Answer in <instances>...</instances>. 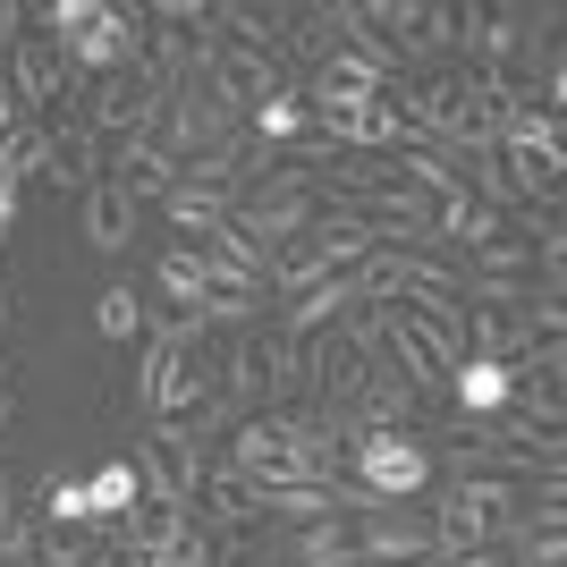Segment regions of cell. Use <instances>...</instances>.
<instances>
[{
  "instance_id": "cell-14",
  "label": "cell",
  "mask_w": 567,
  "mask_h": 567,
  "mask_svg": "<svg viewBox=\"0 0 567 567\" xmlns=\"http://www.w3.org/2000/svg\"><path fill=\"white\" fill-rule=\"evenodd\" d=\"M450 399H457V415H466V424H483V415H499V406L517 399V373H508V364H492V355H466V364L450 373Z\"/></svg>"
},
{
  "instance_id": "cell-13",
  "label": "cell",
  "mask_w": 567,
  "mask_h": 567,
  "mask_svg": "<svg viewBox=\"0 0 567 567\" xmlns=\"http://www.w3.org/2000/svg\"><path fill=\"white\" fill-rule=\"evenodd\" d=\"M127 237H136V195L118 178H94L85 187V246L94 255H127Z\"/></svg>"
},
{
  "instance_id": "cell-24",
  "label": "cell",
  "mask_w": 567,
  "mask_h": 567,
  "mask_svg": "<svg viewBox=\"0 0 567 567\" xmlns=\"http://www.w3.org/2000/svg\"><path fill=\"white\" fill-rule=\"evenodd\" d=\"M43 525H51V534H85V525H94L85 483H60V474H51V483H43Z\"/></svg>"
},
{
  "instance_id": "cell-7",
  "label": "cell",
  "mask_w": 567,
  "mask_h": 567,
  "mask_svg": "<svg viewBox=\"0 0 567 567\" xmlns=\"http://www.w3.org/2000/svg\"><path fill=\"white\" fill-rule=\"evenodd\" d=\"M118 559L127 567H220V550H213V534H204L195 517L144 499L136 517H127V534H118Z\"/></svg>"
},
{
  "instance_id": "cell-9",
  "label": "cell",
  "mask_w": 567,
  "mask_h": 567,
  "mask_svg": "<svg viewBox=\"0 0 567 567\" xmlns=\"http://www.w3.org/2000/svg\"><path fill=\"white\" fill-rule=\"evenodd\" d=\"M355 567H415V559H441V550H432V517H415V508H364V517H355Z\"/></svg>"
},
{
  "instance_id": "cell-17",
  "label": "cell",
  "mask_w": 567,
  "mask_h": 567,
  "mask_svg": "<svg viewBox=\"0 0 567 567\" xmlns=\"http://www.w3.org/2000/svg\"><path fill=\"white\" fill-rule=\"evenodd\" d=\"M153 280H162V297L178 313H204L213 306V271H204V246H178V255H162L153 262Z\"/></svg>"
},
{
  "instance_id": "cell-5",
  "label": "cell",
  "mask_w": 567,
  "mask_h": 567,
  "mask_svg": "<svg viewBox=\"0 0 567 567\" xmlns=\"http://www.w3.org/2000/svg\"><path fill=\"white\" fill-rule=\"evenodd\" d=\"M127 466H136V483H144V499L153 508H178V517H195V492H204V441H195V424H153L127 450Z\"/></svg>"
},
{
  "instance_id": "cell-26",
  "label": "cell",
  "mask_w": 567,
  "mask_h": 567,
  "mask_svg": "<svg viewBox=\"0 0 567 567\" xmlns=\"http://www.w3.org/2000/svg\"><path fill=\"white\" fill-rule=\"evenodd\" d=\"M102 543H85V534H51L43 543V567H94Z\"/></svg>"
},
{
  "instance_id": "cell-11",
  "label": "cell",
  "mask_w": 567,
  "mask_h": 567,
  "mask_svg": "<svg viewBox=\"0 0 567 567\" xmlns=\"http://www.w3.org/2000/svg\"><path fill=\"white\" fill-rule=\"evenodd\" d=\"M144 34H153V25H144V9H102L76 43H60V60H69V69L118 76V69H144Z\"/></svg>"
},
{
  "instance_id": "cell-8",
  "label": "cell",
  "mask_w": 567,
  "mask_h": 567,
  "mask_svg": "<svg viewBox=\"0 0 567 567\" xmlns=\"http://www.w3.org/2000/svg\"><path fill=\"white\" fill-rule=\"evenodd\" d=\"M313 220H322V204H313L306 187H262V195H246V204H229V229L246 237L255 255H288Z\"/></svg>"
},
{
  "instance_id": "cell-29",
  "label": "cell",
  "mask_w": 567,
  "mask_h": 567,
  "mask_svg": "<svg viewBox=\"0 0 567 567\" xmlns=\"http://www.w3.org/2000/svg\"><path fill=\"white\" fill-rule=\"evenodd\" d=\"M18 25H25V9H18V0H0V43H18Z\"/></svg>"
},
{
  "instance_id": "cell-23",
  "label": "cell",
  "mask_w": 567,
  "mask_h": 567,
  "mask_svg": "<svg viewBox=\"0 0 567 567\" xmlns=\"http://www.w3.org/2000/svg\"><path fill=\"white\" fill-rule=\"evenodd\" d=\"M94 331H102V339H136V331H144V297H136L127 280H111V288L94 297Z\"/></svg>"
},
{
  "instance_id": "cell-3",
  "label": "cell",
  "mask_w": 567,
  "mask_h": 567,
  "mask_svg": "<svg viewBox=\"0 0 567 567\" xmlns=\"http://www.w3.org/2000/svg\"><path fill=\"white\" fill-rule=\"evenodd\" d=\"M492 162L508 169V187H517L525 204H559V169H567V136H559V118L534 111V102L499 111V118H492Z\"/></svg>"
},
{
  "instance_id": "cell-2",
  "label": "cell",
  "mask_w": 567,
  "mask_h": 567,
  "mask_svg": "<svg viewBox=\"0 0 567 567\" xmlns=\"http://www.w3.org/2000/svg\"><path fill=\"white\" fill-rule=\"evenodd\" d=\"M204 339H213V322H204V313H178V322H162V331H153L144 373H136V406L153 415V424H187V415H204V406H213V364H204Z\"/></svg>"
},
{
  "instance_id": "cell-6",
  "label": "cell",
  "mask_w": 567,
  "mask_h": 567,
  "mask_svg": "<svg viewBox=\"0 0 567 567\" xmlns=\"http://www.w3.org/2000/svg\"><path fill=\"white\" fill-rule=\"evenodd\" d=\"M348 466H355V492L381 499V508H399V499H415L432 483V450L415 441V432H355L348 441Z\"/></svg>"
},
{
  "instance_id": "cell-20",
  "label": "cell",
  "mask_w": 567,
  "mask_h": 567,
  "mask_svg": "<svg viewBox=\"0 0 567 567\" xmlns=\"http://www.w3.org/2000/svg\"><path fill=\"white\" fill-rule=\"evenodd\" d=\"M195 508L237 534V525H255V483H237L229 466H213V474H204V492H195Z\"/></svg>"
},
{
  "instance_id": "cell-19",
  "label": "cell",
  "mask_w": 567,
  "mask_h": 567,
  "mask_svg": "<svg viewBox=\"0 0 567 567\" xmlns=\"http://www.w3.org/2000/svg\"><path fill=\"white\" fill-rule=\"evenodd\" d=\"M297 567H355V543H348V517H313L297 525V543H288Z\"/></svg>"
},
{
  "instance_id": "cell-28",
  "label": "cell",
  "mask_w": 567,
  "mask_h": 567,
  "mask_svg": "<svg viewBox=\"0 0 567 567\" xmlns=\"http://www.w3.org/2000/svg\"><path fill=\"white\" fill-rule=\"evenodd\" d=\"M25 127V111H18V94H9V76H0V136H18Z\"/></svg>"
},
{
  "instance_id": "cell-15",
  "label": "cell",
  "mask_w": 567,
  "mask_h": 567,
  "mask_svg": "<svg viewBox=\"0 0 567 567\" xmlns=\"http://www.w3.org/2000/svg\"><path fill=\"white\" fill-rule=\"evenodd\" d=\"M348 313H355V288H348V280H322V288H306V297H288L280 339H297V348H306L322 322H348Z\"/></svg>"
},
{
  "instance_id": "cell-27",
  "label": "cell",
  "mask_w": 567,
  "mask_h": 567,
  "mask_svg": "<svg viewBox=\"0 0 567 567\" xmlns=\"http://www.w3.org/2000/svg\"><path fill=\"white\" fill-rule=\"evenodd\" d=\"M25 550V517H18V492H9V474H0V559H18Z\"/></svg>"
},
{
  "instance_id": "cell-30",
  "label": "cell",
  "mask_w": 567,
  "mask_h": 567,
  "mask_svg": "<svg viewBox=\"0 0 567 567\" xmlns=\"http://www.w3.org/2000/svg\"><path fill=\"white\" fill-rule=\"evenodd\" d=\"M0 432H9V390H0Z\"/></svg>"
},
{
  "instance_id": "cell-22",
  "label": "cell",
  "mask_w": 567,
  "mask_h": 567,
  "mask_svg": "<svg viewBox=\"0 0 567 567\" xmlns=\"http://www.w3.org/2000/svg\"><path fill=\"white\" fill-rule=\"evenodd\" d=\"M255 136H262V144H306V136H313L306 94H297V85H280V94H271V102L255 111Z\"/></svg>"
},
{
  "instance_id": "cell-31",
  "label": "cell",
  "mask_w": 567,
  "mask_h": 567,
  "mask_svg": "<svg viewBox=\"0 0 567 567\" xmlns=\"http://www.w3.org/2000/svg\"><path fill=\"white\" fill-rule=\"evenodd\" d=\"M0 306H9V297H0Z\"/></svg>"
},
{
  "instance_id": "cell-16",
  "label": "cell",
  "mask_w": 567,
  "mask_h": 567,
  "mask_svg": "<svg viewBox=\"0 0 567 567\" xmlns=\"http://www.w3.org/2000/svg\"><path fill=\"white\" fill-rule=\"evenodd\" d=\"M85 508H94V525H118V517H136V508H144V483H136V466H127V457L94 466V474H85Z\"/></svg>"
},
{
  "instance_id": "cell-18",
  "label": "cell",
  "mask_w": 567,
  "mask_h": 567,
  "mask_svg": "<svg viewBox=\"0 0 567 567\" xmlns=\"http://www.w3.org/2000/svg\"><path fill=\"white\" fill-rule=\"evenodd\" d=\"M118 187H127V195H169V187H178V162H169L153 136H127V144H118Z\"/></svg>"
},
{
  "instance_id": "cell-21",
  "label": "cell",
  "mask_w": 567,
  "mask_h": 567,
  "mask_svg": "<svg viewBox=\"0 0 567 567\" xmlns=\"http://www.w3.org/2000/svg\"><path fill=\"white\" fill-rule=\"evenodd\" d=\"M162 213L178 220V229H187V237H213L220 220H229V195H204V187H187V178H178V187L162 195Z\"/></svg>"
},
{
  "instance_id": "cell-12",
  "label": "cell",
  "mask_w": 567,
  "mask_h": 567,
  "mask_svg": "<svg viewBox=\"0 0 567 567\" xmlns=\"http://www.w3.org/2000/svg\"><path fill=\"white\" fill-rule=\"evenodd\" d=\"M0 76H9L18 111H51V102L69 94V60H60V43H43V34H18V51L0 60Z\"/></svg>"
},
{
  "instance_id": "cell-10",
  "label": "cell",
  "mask_w": 567,
  "mask_h": 567,
  "mask_svg": "<svg viewBox=\"0 0 567 567\" xmlns=\"http://www.w3.org/2000/svg\"><path fill=\"white\" fill-rule=\"evenodd\" d=\"M306 118H313V136L348 144V153H390V144H406V118H399L390 94H373V102H306Z\"/></svg>"
},
{
  "instance_id": "cell-1",
  "label": "cell",
  "mask_w": 567,
  "mask_h": 567,
  "mask_svg": "<svg viewBox=\"0 0 567 567\" xmlns=\"http://www.w3.org/2000/svg\"><path fill=\"white\" fill-rule=\"evenodd\" d=\"M220 466L237 483H255V492H280V483H331L339 466V441L322 415H297V406H271V415H246L229 441Z\"/></svg>"
},
{
  "instance_id": "cell-4",
  "label": "cell",
  "mask_w": 567,
  "mask_h": 567,
  "mask_svg": "<svg viewBox=\"0 0 567 567\" xmlns=\"http://www.w3.org/2000/svg\"><path fill=\"white\" fill-rule=\"evenodd\" d=\"M517 474H457L450 492L432 499V550L441 559H466L499 534V525H517Z\"/></svg>"
},
{
  "instance_id": "cell-25",
  "label": "cell",
  "mask_w": 567,
  "mask_h": 567,
  "mask_svg": "<svg viewBox=\"0 0 567 567\" xmlns=\"http://www.w3.org/2000/svg\"><path fill=\"white\" fill-rule=\"evenodd\" d=\"M94 18H102V0H43V9H34L43 43H76V34H85Z\"/></svg>"
}]
</instances>
